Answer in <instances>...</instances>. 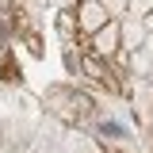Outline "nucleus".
<instances>
[{"label": "nucleus", "instance_id": "obj_2", "mask_svg": "<svg viewBox=\"0 0 153 153\" xmlns=\"http://www.w3.org/2000/svg\"><path fill=\"white\" fill-rule=\"evenodd\" d=\"M73 12H76V27H80V38H92L100 27H107V23H111L107 8H103L100 0H80Z\"/></svg>", "mask_w": 153, "mask_h": 153}, {"label": "nucleus", "instance_id": "obj_10", "mask_svg": "<svg viewBox=\"0 0 153 153\" xmlns=\"http://www.w3.org/2000/svg\"><path fill=\"white\" fill-rule=\"evenodd\" d=\"M146 80H149V84H153V69H149V76H146Z\"/></svg>", "mask_w": 153, "mask_h": 153}, {"label": "nucleus", "instance_id": "obj_4", "mask_svg": "<svg viewBox=\"0 0 153 153\" xmlns=\"http://www.w3.org/2000/svg\"><path fill=\"white\" fill-rule=\"evenodd\" d=\"M146 46V27L138 16H123L119 19V50L123 54H138Z\"/></svg>", "mask_w": 153, "mask_h": 153}, {"label": "nucleus", "instance_id": "obj_1", "mask_svg": "<svg viewBox=\"0 0 153 153\" xmlns=\"http://www.w3.org/2000/svg\"><path fill=\"white\" fill-rule=\"evenodd\" d=\"M46 111L54 115V119H61V123L84 126L96 115V103H92V96L76 92V84H54V88L46 92Z\"/></svg>", "mask_w": 153, "mask_h": 153}, {"label": "nucleus", "instance_id": "obj_11", "mask_svg": "<svg viewBox=\"0 0 153 153\" xmlns=\"http://www.w3.org/2000/svg\"><path fill=\"white\" fill-rule=\"evenodd\" d=\"M0 65H4V57H0Z\"/></svg>", "mask_w": 153, "mask_h": 153}, {"label": "nucleus", "instance_id": "obj_5", "mask_svg": "<svg viewBox=\"0 0 153 153\" xmlns=\"http://www.w3.org/2000/svg\"><path fill=\"white\" fill-rule=\"evenodd\" d=\"M54 27H57V35H61V42H65V46H73L76 38H80L76 12H57V16H54Z\"/></svg>", "mask_w": 153, "mask_h": 153}, {"label": "nucleus", "instance_id": "obj_3", "mask_svg": "<svg viewBox=\"0 0 153 153\" xmlns=\"http://www.w3.org/2000/svg\"><path fill=\"white\" fill-rule=\"evenodd\" d=\"M84 54H96L103 61H111L119 54V19H111L107 27H100L92 38H84Z\"/></svg>", "mask_w": 153, "mask_h": 153}, {"label": "nucleus", "instance_id": "obj_8", "mask_svg": "<svg viewBox=\"0 0 153 153\" xmlns=\"http://www.w3.org/2000/svg\"><path fill=\"white\" fill-rule=\"evenodd\" d=\"M142 27H146V35H153V12H149L146 19H142Z\"/></svg>", "mask_w": 153, "mask_h": 153}, {"label": "nucleus", "instance_id": "obj_9", "mask_svg": "<svg viewBox=\"0 0 153 153\" xmlns=\"http://www.w3.org/2000/svg\"><path fill=\"white\" fill-rule=\"evenodd\" d=\"M0 57H4V35H0Z\"/></svg>", "mask_w": 153, "mask_h": 153}, {"label": "nucleus", "instance_id": "obj_7", "mask_svg": "<svg viewBox=\"0 0 153 153\" xmlns=\"http://www.w3.org/2000/svg\"><path fill=\"white\" fill-rule=\"evenodd\" d=\"M100 4L107 8V16H111V19H123V16H126V0H100Z\"/></svg>", "mask_w": 153, "mask_h": 153}, {"label": "nucleus", "instance_id": "obj_6", "mask_svg": "<svg viewBox=\"0 0 153 153\" xmlns=\"http://www.w3.org/2000/svg\"><path fill=\"white\" fill-rule=\"evenodd\" d=\"M153 12V0H126V16H138V19H146Z\"/></svg>", "mask_w": 153, "mask_h": 153}]
</instances>
